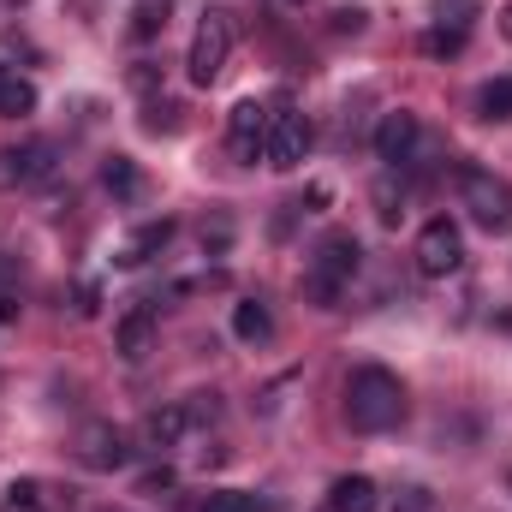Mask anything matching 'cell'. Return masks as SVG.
I'll return each mask as SVG.
<instances>
[{"mask_svg":"<svg viewBox=\"0 0 512 512\" xmlns=\"http://www.w3.org/2000/svg\"><path fill=\"white\" fill-rule=\"evenodd\" d=\"M227 54H233V18L227 12H203L197 18V36H191V84H215L221 72H227Z\"/></svg>","mask_w":512,"mask_h":512,"instance_id":"5b68a950","label":"cell"},{"mask_svg":"<svg viewBox=\"0 0 512 512\" xmlns=\"http://www.w3.org/2000/svg\"><path fill=\"white\" fill-rule=\"evenodd\" d=\"M310 120L298 114V108H274L268 114V143H262V161L274 167V173H292V167H304V155H310Z\"/></svg>","mask_w":512,"mask_h":512,"instance_id":"8992f818","label":"cell"},{"mask_svg":"<svg viewBox=\"0 0 512 512\" xmlns=\"http://www.w3.org/2000/svg\"><path fill=\"white\" fill-rule=\"evenodd\" d=\"M233 334H239L245 346H262V340L274 334V316H268L262 298H239V304H233Z\"/></svg>","mask_w":512,"mask_h":512,"instance_id":"5bb4252c","label":"cell"},{"mask_svg":"<svg viewBox=\"0 0 512 512\" xmlns=\"http://www.w3.org/2000/svg\"><path fill=\"white\" fill-rule=\"evenodd\" d=\"M155 328H161V322H155V310H149V304H137V310L120 316L114 346H120V358H126V364H143V358L155 352Z\"/></svg>","mask_w":512,"mask_h":512,"instance_id":"8fae6325","label":"cell"},{"mask_svg":"<svg viewBox=\"0 0 512 512\" xmlns=\"http://www.w3.org/2000/svg\"><path fill=\"white\" fill-rule=\"evenodd\" d=\"M268 114H274V108H262V102H239V108L227 114V149H233V161H256V155H262V143H268Z\"/></svg>","mask_w":512,"mask_h":512,"instance_id":"ba28073f","label":"cell"},{"mask_svg":"<svg viewBox=\"0 0 512 512\" xmlns=\"http://www.w3.org/2000/svg\"><path fill=\"white\" fill-rule=\"evenodd\" d=\"M459 191H465V209L483 233H507L512 227V185L489 167H465L459 173Z\"/></svg>","mask_w":512,"mask_h":512,"instance_id":"3957f363","label":"cell"},{"mask_svg":"<svg viewBox=\"0 0 512 512\" xmlns=\"http://www.w3.org/2000/svg\"><path fill=\"white\" fill-rule=\"evenodd\" d=\"M24 185V149H0V191Z\"/></svg>","mask_w":512,"mask_h":512,"instance_id":"cb8c5ba5","label":"cell"},{"mask_svg":"<svg viewBox=\"0 0 512 512\" xmlns=\"http://www.w3.org/2000/svg\"><path fill=\"white\" fill-rule=\"evenodd\" d=\"M0 512H42V489H36V483H12V489L0 495Z\"/></svg>","mask_w":512,"mask_h":512,"instance_id":"44dd1931","label":"cell"},{"mask_svg":"<svg viewBox=\"0 0 512 512\" xmlns=\"http://www.w3.org/2000/svg\"><path fill=\"white\" fill-rule=\"evenodd\" d=\"M167 245H173V221H167V215H161V221H143L126 245H120V268H143L149 256H161Z\"/></svg>","mask_w":512,"mask_h":512,"instance_id":"4fadbf2b","label":"cell"},{"mask_svg":"<svg viewBox=\"0 0 512 512\" xmlns=\"http://www.w3.org/2000/svg\"><path fill=\"white\" fill-rule=\"evenodd\" d=\"M48 173H54V143H48V137L24 143V185H36V179H48Z\"/></svg>","mask_w":512,"mask_h":512,"instance_id":"d6986e66","label":"cell"},{"mask_svg":"<svg viewBox=\"0 0 512 512\" xmlns=\"http://www.w3.org/2000/svg\"><path fill=\"white\" fill-rule=\"evenodd\" d=\"M423 54H429V60L465 54V24H435V30H423Z\"/></svg>","mask_w":512,"mask_h":512,"instance_id":"e0dca14e","label":"cell"},{"mask_svg":"<svg viewBox=\"0 0 512 512\" xmlns=\"http://www.w3.org/2000/svg\"><path fill=\"white\" fill-rule=\"evenodd\" d=\"M358 268H364V245H358L352 233H328V239L310 251V274H304L310 304H316V310H334L340 292L358 280Z\"/></svg>","mask_w":512,"mask_h":512,"instance_id":"7a4b0ae2","label":"cell"},{"mask_svg":"<svg viewBox=\"0 0 512 512\" xmlns=\"http://www.w3.org/2000/svg\"><path fill=\"white\" fill-rule=\"evenodd\" d=\"M36 114V84L18 72H0V120H24Z\"/></svg>","mask_w":512,"mask_h":512,"instance_id":"9a60e30c","label":"cell"},{"mask_svg":"<svg viewBox=\"0 0 512 512\" xmlns=\"http://www.w3.org/2000/svg\"><path fill=\"white\" fill-rule=\"evenodd\" d=\"M364 18H370V12H364V6H352V12H340V30H352V36H358V30H364Z\"/></svg>","mask_w":512,"mask_h":512,"instance_id":"4316f807","label":"cell"},{"mask_svg":"<svg viewBox=\"0 0 512 512\" xmlns=\"http://www.w3.org/2000/svg\"><path fill=\"white\" fill-rule=\"evenodd\" d=\"M501 36L512 42V6H501Z\"/></svg>","mask_w":512,"mask_h":512,"instance_id":"f1b7e54d","label":"cell"},{"mask_svg":"<svg viewBox=\"0 0 512 512\" xmlns=\"http://www.w3.org/2000/svg\"><path fill=\"white\" fill-rule=\"evenodd\" d=\"M227 239H233V227H227V221H215V227H203V245H215V251H221Z\"/></svg>","mask_w":512,"mask_h":512,"instance_id":"484cf974","label":"cell"},{"mask_svg":"<svg viewBox=\"0 0 512 512\" xmlns=\"http://www.w3.org/2000/svg\"><path fill=\"white\" fill-rule=\"evenodd\" d=\"M203 417H215V393H209V405H161V411H149L137 435H143L149 453H167V447H179V441L191 435V423H203Z\"/></svg>","mask_w":512,"mask_h":512,"instance_id":"52a82bcc","label":"cell"},{"mask_svg":"<svg viewBox=\"0 0 512 512\" xmlns=\"http://www.w3.org/2000/svg\"><path fill=\"white\" fill-rule=\"evenodd\" d=\"M102 185H108L120 203H131V197L143 191V173H137V161H131V155H108V161H102Z\"/></svg>","mask_w":512,"mask_h":512,"instance_id":"2e32d148","label":"cell"},{"mask_svg":"<svg viewBox=\"0 0 512 512\" xmlns=\"http://www.w3.org/2000/svg\"><path fill=\"white\" fill-rule=\"evenodd\" d=\"M161 30H167V0H161V6H137V12H131V36H137V42L161 36Z\"/></svg>","mask_w":512,"mask_h":512,"instance_id":"ffe728a7","label":"cell"},{"mask_svg":"<svg viewBox=\"0 0 512 512\" xmlns=\"http://www.w3.org/2000/svg\"><path fill=\"white\" fill-rule=\"evenodd\" d=\"M173 489H179V477H173L167 465H161V471H143V483H137V495H143V501H167Z\"/></svg>","mask_w":512,"mask_h":512,"instance_id":"7402d4cb","label":"cell"},{"mask_svg":"<svg viewBox=\"0 0 512 512\" xmlns=\"http://www.w3.org/2000/svg\"><path fill=\"white\" fill-rule=\"evenodd\" d=\"M72 310H78V316H96V310H102V286H96V280H78V304H72Z\"/></svg>","mask_w":512,"mask_h":512,"instance_id":"d4e9b609","label":"cell"},{"mask_svg":"<svg viewBox=\"0 0 512 512\" xmlns=\"http://www.w3.org/2000/svg\"><path fill=\"white\" fill-rule=\"evenodd\" d=\"M399 512H429V495H423V489H411V501H405Z\"/></svg>","mask_w":512,"mask_h":512,"instance_id":"83f0119b","label":"cell"},{"mask_svg":"<svg viewBox=\"0 0 512 512\" xmlns=\"http://www.w3.org/2000/svg\"><path fill=\"white\" fill-rule=\"evenodd\" d=\"M197 512H256V501H251V495H239V489H215Z\"/></svg>","mask_w":512,"mask_h":512,"instance_id":"603a6c76","label":"cell"},{"mask_svg":"<svg viewBox=\"0 0 512 512\" xmlns=\"http://www.w3.org/2000/svg\"><path fill=\"white\" fill-rule=\"evenodd\" d=\"M399 417H405V387H399L393 370L364 364V370L346 376V423H352V429L387 435V429H399Z\"/></svg>","mask_w":512,"mask_h":512,"instance_id":"6da1fadb","label":"cell"},{"mask_svg":"<svg viewBox=\"0 0 512 512\" xmlns=\"http://www.w3.org/2000/svg\"><path fill=\"white\" fill-rule=\"evenodd\" d=\"M477 108H483V120H512V78H489L477 90Z\"/></svg>","mask_w":512,"mask_h":512,"instance_id":"ac0fdd59","label":"cell"},{"mask_svg":"<svg viewBox=\"0 0 512 512\" xmlns=\"http://www.w3.org/2000/svg\"><path fill=\"white\" fill-rule=\"evenodd\" d=\"M328 512H382V489H376V477H334V489H328Z\"/></svg>","mask_w":512,"mask_h":512,"instance_id":"7c38bea8","label":"cell"},{"mask_svg":"<svg viewBox=\"0 0 512 512\" xmlns=\"http://www.w3.org/2000/svg\"><path fill=\"white\" fill-rule=\"evenodd\" d=\"M417 137H423V120L417 114H387L382 126H376V161H387V167H405L411 161V149H417Z\"/></svg>","mask_w":512,"mask_h":512,"instance_id":"30bf717a","label":"cell"},{"mask_svg":"<svg viewBox=\"0 0 512 512\" xmlns=\"http://www.w3.org/2000/svg\"><path fill=\"white\" fill-rule=\"evenodd\" d=\"M78 459H84L90 471H120V465L131 459L126 429H114V423H90V429L78 435Z\"/></svg>","mask_w":512,"mask_h":512,"instance_id":"9c48e42d","label":"cell"},{"mask_svg":"<svg viewBox=\"0 0 512 512\" xmlns=\"http://www.w3.org/2000/svg\"><path fill=\"white\" fill-rule=\"evenodd\" d=\"M417 274L423 280H447V274H459V262H465V233H459V221L453 215H435V221H423V233H417Z\"/></svg>","mask_w":512,"mask_h":512,"instance_id":"277c9868","label":"cell"}]
</instances>
